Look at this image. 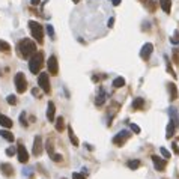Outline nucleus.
I'll use <instances>...</instances> for the list:
<instances>
[{"label": "nucleus", "mask_w": 179, "mask_h": 179, "mask_svg": "<svg viewBox=\"0 0 179 179\" xmlns=\"http://www.w3.org/2000/svg\"><path fill=\"white\" fill-rule=\"evenodd\" d=\"M17 48H18V54L21 57H24V59H30L36 53V44L32 39H27V38H24V39H21L18 42Z\"/></svg>", "instance_id": "obj_1"}, {"label": "nucleus", "mask_w": 179, "mask_h": 179, "mask_svg": "<svg viewBox=\"0 0 179 179\" xmlns=\"http://www.w3.org/2000/svg\"><path fill=\"white\" fill-rule=\"evenodd\" d=\"M42 63H44V54L41 53V51H38L29 60V69H30V72L32 74H38V72L41 71V68H42Z\"/></svg>", "instance_id": "obj_2"}, {"label": "nucleus", "mask_w": 179, "mask_h": 179, "mask_svg": "<svg viewBox=\"0 0 179 179\" xmlns=\"http://www.w3.org/2000/svg\"><path fill=\"white\" fill-rule=\"evenodd\" d=\"M29 27H30V32H32V36L35 38L38 42H42L44 41V30H42V26L36 21H29Z\"/></svg>", "instance_id": "obj_3"}, {"label": "nucleus", "mask_w": 179, "mask_h": 179, "mask_svg": "<svg viewBox=\"0 0 179 179\" xmlns=\"http://www.w3.org/2000/svg\"><path fill=\"white\" fill-rule=\"evenodd\" d=\"M14 81H15V88H17L18 93H24L27 89V80L24 77L23 72H17L15 77H14Z\"/></svg>", "instance_id": "obj_4"}, {"label": "nucleus", "mask_w": 179, "mask_h": 179, "mask_svg": "<svg viewBox=\"0 0 179 179\" xmlns=\"http://www.w3.org/2000/svg\"><path fill=\"white\" fill-rule=\"evenodd\" d=\"M38 84H39V88L44 90L45 93L50 92V77H48V72H39Z\"/></svg>", "instance_id": "obj_5"}, {"label": "nucleus", "mask_w": 179, "mask_h": 179, "mask_svg": "<svg viewBox=\"0 0 179 179\" xmlns=\"http://www.w3.org/2000/svg\"><path fill=\"white\" fill-rule=\"evenodd\" d=\"M129 137H131V132H128L126 129H124V131H121L117 136L113 137V144H116V146H124L125 142Z\"/></svg>", "instance_id": "obj_6"}, {"label": "nucleus", "mask_w": 179, "mask_h": 179, "mask_svg": "<svg viewBox=\"0 0 179 179\" xmlns=\"http://www.w3.org/2000/svg\"><path fill=\"white\" fill-rule=\"evenodd\" d=\"M47 68H48V72L51 75H57L59 72V63H57V59L56 56H50L48 60H47Z\"/></svg>", "instance_id": "obj_7"}, {"label": "nucleus", "mask_w": 179, "mask_h": 179, "mask_svg": "<svg viewBox=\"0 0 179 179\" xmlns=\"http://www.w3.org/2000/svg\"><path fill=\"white\" fill-rule=\"evenodd\" d=\"M17 157H18V161L20 162H24V164H26V162L29 161V154H27V151H26L24 144H18Z\"/></svg>", "instance_id": "obj_8"}, {"label": "nucleus", "mask_w": 179, "mask_h": 179, "mask_svg": "<svg viewBox=\"0 0 179 179\" xmlns=\"http://www.w3.org/2000/svg\"><path fill=\"white\" fill-rule=\"evenodd\" d=\"M152 161H154V167H155V170H158V172H164V170H166L167 161H166V160H162L161 157L152 155Z\"/></svg>", "instance_id": "obj_9"}, {"label": "nucleus", "mask_w": 179, "mask_h": 179, "mask_svg": "<svg viewBox=\"0 0 179 179\" xmlns=\"http://www.w3.org/2000/svg\"><path fill=\"white\" fill-rule=\"evenodd\" d=\"M152 51H154V45H152L151 42H146L143 47H142V51H140V57H142L143 60H147V59L151 57Z\"/></svg>", "instance_id": "obj_10"}, {"label": "nucleus", "mask_w": 179, "mask_h": 179, "mask_svg": "<svg viewBox=\"0 0 179 179\" xmlns=\"http://www.w3.org/2000/svg\"><path fill=\"white\" fill-rule=\"evenodd\" d=\"M169 117H170V124L178 128L179 126V114H178V110L175 107H169Z\"/></svg>", "instance_id": "obj_11"}, {"label": "nucleus", "mask_w": 179, "mask_h": 179, "mask_svg": "<svg viewBox=\"0 0 179 179\" xmlns=\"http://www.w3.org/2000/svg\"><path fill=\"white\" fill-rule=\"evenodd\" d=\"M33 155L35 157H39L41 154H42V139H41V136H36L35 140H33Z\"/></svg>", "instance_id": "obj_12"}, {"label": "nucleus", "mask_w": 179, "mask_h": 179, "mask_svg": "<svg viewBox=\"0 0 179 179\" xmlns=\"http://www.w3.org/2000/svg\"><path fill=\"white\" fill-rule=\"evenodd\" d=\"M0 172H2L6 178H9V176L14 175V167H12L11 164H8V162H3V164H0Z\"/></svg>", "instance_id": "obj_13"}, {"label": "nucleus", "mask_w": 179, "mask_h": 179, "mask_svg": "<svg viewBox=\"0 0 179 179\" xmlns=\"http://www.w3.org/2000/svg\"><path fill=\"white\" fill-rule=\"evenodd\" d=\"M106 99H107V93H106V90H104V89H99V93H98V96H96V99H95V104H96V107H101V106H104Z\"/></svg>", "instance_id": "obj_14"}, {"label": "nucleus", "mask_w": 179, "mask_h": 179, "mask_svg": "<svg viewBox=\"0 0 179 179\" xmlns=\"http://www.w3.org/2000/svg\"><path fill=\"white\" fill-rule=\"evenodd\" d=\"M54 113H56L54 103L48 101V106H47V119H48V122H54Z\"/></svg>", "instance_id": "obj_15"}, {"label": "nucleus", "mask_w": 179, "mask_h": 179, "mask_svg": "<svg viewBox=\"0 0 179 179\" xmlns=\"http://www.w3.org/2000/svg\"><path fill=\"white\" fill-rule=\"evenodd\" d=\"M143 106H144V99L142 96H137V98L131 103V108H132V110H142Z\"/></svg>", "instance_id": "obj_16"}, {"label": "nucleus", "mask_w": 179, "mask_h": 179, "mask_svg": "<svg viewBox=\"0 0 179 179\" xmlns=\"http://www.w3.org/2000/svg\"><path fill=\"white\" fill-rule=\"evenodd\" d=\"M0 125L3 126V128H12V121L8 117V116H5L3 113H0Z\"/></svg>", "instance_id": "obj_17"}, {"label": "nucleus", "mask_w": 179, "mask_h": 179, "mask_svg": "<svg viewBox=\"0 0 179 179\" xmlns=\"http://www.w3.org/2000/svg\"><path fill=\"white\" fill-rule=\"evenodd\" d=\"M0 136L5 139V140H8V142H14V134L8 129V128H5V129H0Z\"/></svg>", "instance_id": "obj_18"}, {"label": "nucleus", "mask_w": 179, "mask_h": 179, "mask_svg": "<svg viewBox=\"0 0 179 179\" xmlns=\"http://www.w3.org/2000/svg\"><path fill=\"white\" fill-rule=\"evenodd\" d=\"M169 92H170V99L175 101L178 98V88L175 83H169Z\"/></svg>", "instance_id": "obj_19"}, {"label": "nucleus", "mask_w": 179, "mask_h": 179, "mask_svg": "<svg viewBox=\"0 0 179 179\" xmlns=\"http://www.w3.org/2000/svg\"><path fill=\"white\" fill-rule=\"evenodd\" d=\"M160 6H161V9L164 12H170V9H172V0H160Z\"/></svg>", "instance_id": "obj_20"}, {"label": "nucleus", "mask_w": 179, "mask_h": 179, "mask_svg": "<svg viewBox=\"0 0 179 179\" xmlns=\"http://www.w3.org/2000/svg\"><path fill=\"white\" fill-rule=\"evenodd\" d=\"M68 134H69V140H71L72 146H78V139H77V136L74 134V131H72V126H68Z\"/></svg>", "instance_id": "obj_21"}, {"label": "nucleus", "mask_w": 179, "mask_h": 179, "mask_svg": "<svg viewBox=\"0 0 179 179\" xmlns=\"http://www.w3.org/2000/svg\"><path fill=\"white\" fill-rule=\"evenodd\" d=\"M124 86H125V78L124 77H117V78L113 80V88L119 89V88H124Z\"/></svg>", "instance_id": "obj_22"}, {"label": "nucleus", "mask_w": 179, "mask_h": 179, "mask_svg": "<svg viewBox=\"0 0 179 179\" xmlns=\"http://www.w3.org/2000/svg\"><path fill=\"white\" fill-rule=\"evenodd\" d=\"M54 122H56V131L62 132L65 129V121H63V117H57Z\"/></svg>", "instance_id": "obj_23"}, {"label": "nucleus", "mask_w": 179, "mask_h": 179, "mask_svg": "<svg viewBox=\"0 0 179 179\" xmlns=\"http://www.w3.org/2000/svg\"><path fill=\"white\" fill-rule=\"evenodd\" d=\"M175 131H176V128L172 125L170 122H169V125H167V129H166V137L167 139H172L173 136H175Z\"/></svg>", "instance_id": "obj_24"}, {"label": "nucleus", "mask_w": 179, "mask_h": 179, "mask_svg": "<svg viewBox=\"0 0 179 179\" xmlns=\"http://www.w3.org/2000/svg\"><path fill=\"white\" fill-rule=\"evenodd\" d=\"M126 166H128L129 169H132V170H137V169L140 167V161H139V160H129V161L126 162Z\"/></svg>", "instance_id": "obj_25"}, {"label": "nucleus", "mask_w": 179, "mask_h": 179, "mask_svg": "<svg viewBox=\"0 0 179 179\" xmlns=\"http://www.w3.org/2000/svg\"><path fill=\"white\" fill-rule=\"evenodd\" d=\"M11 50V45L8 44V42H5V41H2L0 39V51H5V53H8Z\"/></svg>", "instance_id": "obj_26"}, {"label": "nucleus", "mask_w": 179, "mask_h": 179, "mask_svg": "<svg viewBox=\"0 0 179 179\" xmlns=\"http://www.w3.org/2000/svg\"><path fill=\"white\" fill-rule=\"evenodd\" d=\"M45 30H47V33H48V36H50L51 39H54V38H56V35H54V29H53V26H51V24H47Z\"/></svg>", "instance_id": "obj_27"}, {"label": "nucleus", "mask_w": 179, "mask_h": 179, "mask_svg": "<svg viewBox=\"0 0 179 179\" xmlns=\"http://www.w3.org/2000/svg\"><path fill=\"white\" fill-rule=\"evenodd\" d=\"M6 101H8V104H11V106H15V104H17V96H15V95H8Z\"/></svg>", "instance_id": "obj_28"}, {"label": "nucleus", "mask_w": 179, "mask_h": 179, "mask_svg": "<svg viewBox=\"0 0 179 179\" xmlns=\"http://www.w3.org/2000/svg\"><path fill=\"white\" fill-rule=\"evenodd\" d=\"M166 60H167V72L173 77V78H176V72L173 71V68H172V65H170V62H169V59L166 57Z\"/></svg>", "instance_id": "obj_29"}, {"label": "nucleus", "mask_w": 179, "mask_h": 179, "mask_svg": "<svg viewBox=\"0 0 179 179\" xmlns=\"http://www.w3.org/2000/svg\"><path fill=\"white\" fill-rule=\"evenodd\" d=\"M160 152H161V155L164 157V158H166V160H169V158L172 157V154H170V152H169L166 147H161V149H160Z\"/></svg>", "instance_id": "obj_30"}, {"label": "nucleus", "mask_w": 179, "mask_h": 179, "mask_svg": "<svg viewBox=\"0 0 179 179\" xmlns=\"http://www.w3.org/2000/svg\"><path fill=\"white\" fill-rule=\"evenodd\" d=\"M45 149H47V152H48V155L51 157L54 154V151H53V143H50V142H47V144H45Z\"/></svg>", "instance_id": "obj_31"}, {"label": "nucleus", "mask_w": 179, "mask_h": 179, "mask_svg": "<svg viewBox=\"0 0 179 179\" xmlns=\"http://www.w3.org/2000/svg\"><path fill=\"white\" fill-rule=\"evenodd\" d=\"M50 158H51V160H53L54 162H59V161H62V160H63V158H62V155H60V154H53V155H51V157H50Z\"/></svg>", "instance_id": "obj_32"}, {"label": "nucleus", "mask_w": 179, "mask_h": 179, "mask_svg": "<svg viewBox=\"0 0 179 179\" xmlns=\"http://www.w3.org/2000/svg\"><path fill=\"white\" fill-rule=\"evenodd\" d=\"M20 122H21V125L27 126V122H26V113H21V114H20Z\"/></svg>", "instance_id": "obj_33"}, {"label": "nucleus", "mask_w": 179, "mask_h": 179, "mask_svg": "<svg viewBox=\"0 0 179 179\" xmlns=\"http://www.w3.org/2000/svg\"><path fill=\"white\" fill-rule=\"evenodd\" d=\"M129 126H131V129H132L136 134H140V126H139V125H136V124H131Z\"/></svg>", "instance_id": "obj_34"}, {"label": "nucleus", "mask_w": 179, "mask_h": 179, "mask_svg": "<svg viewBox=\"0 0 179 179\" xmlns=\"http://www.w3.org/2000/svg\"><path fill=\"white\" fill-rule=\"evenodd\" d=\"M72 179H86V178H84L83 173H77L75 172V173H72Z\"/></svg>", "instance_id": "obj_35"}, {"label": "nucleus", "mask_w": 179, "mask_h": 179, "mask_svg": "<svg viewBox=\"0 0 179 179\" xmlns=\"http://www.w3.org/2000/svg\"><path fill=\"white\" fill-rule=\"evenodd\" d=\"M14 154H15V149H14V147H12V146H11V147H8V149H6V155H9V157H12V155H14Z\"/></svg>", "instance_id": "obj_36"}, {"label": "nucleus", "mask_w": 179, "mask_h": 179, "mask_svg": "<svg viewBox=\"0 0 179 179\" xmlns=\"http://www.w3.org/2000/svg\"><path fill=\"white\" fill-rule=\"evenodd\" d=\"M32 95H33V96H36V98H39V90L36 89H32Z\"/></svg>", "instance_id": "obj_37"}, {"label": "nucleus", "mask_w": 179, "mask_h": 179, "mask_svg": "<svg viewBox=\"0 0 179 179\" xmlns=\"http://www.w3.org/2000/svg\"><path fill=\"white\" fill-rule=\"evenodd\" d=\"M113 23H114V18H110V20H108V27H113Z\"/></svg>", "instance_id": "obj_38"}, {"label": "nucleus", "mask_w": 179, "mask_h": 179, "mask_svg": "<svg viewBox=\"0 0 179 179\" xmlns=\"http://www.w3.org/2000/svg\"><path fill=\"white\" fill-rule=\"evenodd\" d=\"M30 3H32L33 6H36V5H39V3H41V0H30Z\"/></svg>", "instance_id": "obj_39"}, {"label": "nucleus", "mask_w": 179, "mask_h": 179, "mask_svg": "<svg viewBox=\"0 0 179 179\" xmlns=\"http://www.w3.org/2000/svg\"><path fill=\"white\" fill-rule=\"evenodd\" d=\"M111 3H113L114 6H119V5H121V0H111Z\"/></svg>", "instance_id": "obj_40"}, {"label": "nucleus", "mask_w": 179, "mask_h": 179, "mask_svg": "<svg viewBox=\"0 0 179 179\" xmlns=\"http://www.w3.org/2000/svg\"><path fill=\"white\" fill-rule=\"evenodd\" d=\"M172 146H173L175 152H178V154H179V147H178V144H176V143H173V144H172Z\"/></svg>", "instance_id": "obj_41"}, {"label": "nucleus", "mask_w": 179, "mask_h": 179, "mask_svg": "<svg viewBox=\"0 0 179 179\" xmlns=\"http://www.w3.org/2000/svg\"><path fill=\"white\" fill-rule=\"evenodd\" d=\"M72 2H74L75 5H77V3H80V0H72Z\"/></svg>", "instance_id": "obj_42"}, {"label": "nucleus", "mask_w": 179, "mask_h": 179, "mask_svg": "<svg viewBox=\"0 0 179 179\" xmlns=\"http://www.w3.org/2000/svg\"><path fill=\"white\" fill-rule=\"evenodd\" d=\"M178 50H179V42H178Z\"/></svg>", "instance_id": "obj_43"}, {"label": "nucleus", "mask_w": 179, "mask_h": 179, "mask_svg": "<svg viewBox=\"0 0 179 179\" xmlns=\"http://www.w3.org/2000/svg\"><path fill=\"white\" fill-rule=\"evenodd\" d=\"M62 179H66V178H62Z\"/></svg>", "instance_id": "obj_44"}]
</instances>
